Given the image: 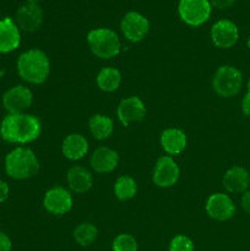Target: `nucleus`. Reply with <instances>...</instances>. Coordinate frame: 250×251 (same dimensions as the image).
Returning a JSON list of instances; mask_svg holds the SVG:
<instances>
[{
  "mask_svg": "<svg viewBox=\"0 0 250 251\" xmlns=\"http://www.w3.org/2000/svg\"><path fill=\"white\" fill-rule=\"evenodd\" d=\"M20 45V32L16 24L9 17L0 20V51L9 52Z\"/></svg>",
  "mask_w": 250,
  "mask_h": 251,
  "instance_id": "2eb2a0df",
  "label": "nucleus"
},
{
  "mask_svg": "<svg viewBox=\"0 0 250 251\" xmlns=\"http://www.w3.org/2000/svg\"><path fill=\"white\" fill-rule=\"evenodd\" d=\"M212 86L215 93L221 97H233L240 93L243 86V75L235 67L224 65L213 74Z\"/></svg>",
  "mask_w": 250,
  "mask_h": 251,
  "instance_id": "39448f33",
  "label": "nucleus"
},
{
  "mask_svg": "<svg viewBox=\"0 0 250 251\" xmlns=\"http://www.w3.org/2000/svg\"><path fill=\"white\" fill-rule=\"evenodd\" d=\"M88 48L94 56L101 59H111L121 51V42L116 32L108 28H97L88 32Z\"/></svg>",
  "mask_w": 250,
  "mask_h": 251,
  "instance_id": "20e7f679",
  "label": "nucleus"
},
{
  "mask_svg": "<svg viewBox=\"0 0 250 251\" xmlns=\"http://www.w3.org/2000/svg\"><path fill=\"white\" fill-rule=\"evenodd\" d=\"M161 144L168 154H181L186 150L187 145V137L182 129L170 126L167 128L161 136Z\"/></svg>",
  "mask_w": 250,
  "mask_h": 251,
  "instance_id": "dca6fc26",
  "label": "nucleus"
},
{
  "mask_svg": "<svg viewBox=\"0 0 250 251\" xmlns=\"http://www.w3.org/2000/svg\"><path fill=\"white\" fill-rule=\"evenodd\" d=\"M122 82V75L116 68H104L99 71L96 77V83L97 86L105 91V93H111L116 91L119 88V85Z\"/></svg>",
  "mask_w": 250,
  "mask_h": 251,
  "instance_id": "412c9836",
  "label": "nucleus"
},
{
  "mask_svg": "<svg viewBox=\"0 0 250 251\" xmlns=\"http://www.w3.org/2000/svg\"><path fill=\"white\" fill-rule=\"evenodd\" d=\"M241 203H243V208L246 213L250 214V191H246L241 198Z\"/></svg>",
  "mask_w": 250,
  "mask_h": 251,
  "instance_id": "c85d7f7f",
  "label": "nucleus"
},
{
  "mask_svg": "<svg viewBox=\"0 0 250 251\" xmlns=\"http://www.w3.org/2000/svg\"><path fill=\"white\" fill-rule=\"evenodd\" d=\"M39 170V163L36 154L28 148L13 150L6 156L5 171L9 177L14 179H27L34 176Z\"/></svg>",
  "mask_w": 250,
  "mask_h": 251,
  "instance_id": "7ed1b4c3",
  "label": "nucleus"
},
{
  "mask_svg": "<svg viewBox=\"0 0 250 251\" xmlns=\"http://www.w3.org/2000/svg\"><path fill=\"white\" fill-rule=\"evenodd\" d=\"M40 122L31 114H8L2 122V137L11 144H25L37 139Z\"/></svg>",
  "mask_w": 250,
  "mask_h": 251,
  "instance_id": "f257e3e1",
  "label": "nucleus"
},
{
  "mask_svg": "<svg viewBox=\"0 0 250 251\" xmlns=\"http://www.w3.org/2000/svg\"><path fill=\"white\" fill-rule=\"evenodd\" d=\"M212 40L216 47L220 48H230L238 42V28L229 19H221L218 24H215L212 28Z\"/></svg>",
  "mask_w": 250,
  "mask_h": 251,
  "instance_id": "9b49d317",
  "label": "nucleus"
},
{
  "mask_svg": "<svg viewBox=\"0 0 250 251\" xmlns=\"http://www.w3.org/2000/svg\"><path fill=\"white\" fill-rule=\"evenodd\" d=\"M0 187H2V196H0V201H6V198H8V193H9V188H8V185H6V182L5 180H2L0 182Z\"/></svg>",
  "mask_w": 250,
  "mask_h": 251,
  "instance_id": "c756f323",
  "label": "nucleus"
},
{
  "mask_svg": "<svg viewBox=\"0 0 250 251\" xmlns=\"http://www.w3.org/2000/svg\"><path fill=\"white\" fill-rule=\"evenodd\" d=\"M179 16L187 25L199 26L207 22L212 6L207 0H181L179 2Z\"/></svg>",
  "mask_w": 250,
  "mask_h": 251,
  "instance_id": "423d86ee",
  "label": "nucleus"
},
{
  "mask_svg": "<svg viewBox=\"0 0 250 251\" xmlns=\"http://www.w3.org/2000/svg\"><path fill=\"white\" fill-rule=\"evenodd\" d=\"M90 131L96 139H107L113 133V121L105 114H96L90 119Z\"/></svg>",
  "mask_w": 250,
  "mask_h": 251,
  "instance_id": "4be33fe9",
  "label": "nucleus"
},
{
  "mask_svg": "<svg viewBox=\"0 0 250 251\" xmlns=\"http://www.w3.org/2000/svg\"><path fill=\"white\" fill-rule=\"evenodd\" d=\"M17 73L24 80L31 83H43L50 75V60L40 50H31L20 56Z\"/></svg>",
  "mask_w": 250,
  "mask_h": 251,
  "instance_id": "f03ea898",
  "label": "nucleus"
},
{
  "mask_svg": "<svg viewBox=\"0 0 250 251\" xmlns=\"http://www.w3.org/2000/svg\"><path fill=\"white\" fill-rule=\"evenodd\" d=\"M20 28L25 31H36L42 24V8L36 2H25L17 11Z\"/></svg>",
  "mask_w": 250,
  "mask_h": 251,
  "instance_id": "4468645a",
  "label": "nucleus"
},
{
  "mask_svg": "<svg viewBox=\"0 0 250 251\" xmlns=\"http://www.w3.org/2000/svg\"><path fill=\"white\" fill-rule=\"evenodd\" d=\"M74 241L82 247H88L93 244V241L97 236V228L93 224H81L76 226V230L73 233Z\"/></svg>",
  "mask_w": 250,
  "mask_h": 251,
  "instance_id": "b1692460",
  "label": "nucleus"
},
{
  "mask_svg": "<svg viewBox=\"0 0 250 251\" xmlns=\"http://www.w3.org/2000/svg\"><path fill=\"white\" fill-rule=\"evenodd\" d=\"M179 179V168L176 162L168 156L158 159L155 171H153V182L161 188L173 187Z\"/></svg>",
  "mask_w": 250,
  "mask_h": 251,
  "instance_id": "0eeeda50",
  "label": "nucleus"
},
{
  "mask_svg": "<svg viewBox=\"0 0 250 251\" xmlns=\"http://www.w3.org/2000/svg\"><path fill=\"white\" fill-rule=\"evenodd\" d=\"M168 251H194V244L187 236H175L170 241Z\"/></svg>",
  "mask_w": 250,
  "mask_h": 251,
  "instance_id": "a878e982",
  "label": "nucleus"
},
{
  "mask_svg": "<svg viewBox=\"0 0 250 251\" xmlns=\"http://www.w3.org/2000/svg\"><path fill=\"white\" fill-rule=\"evenodd\" d=\"M119 162V156L117 152L107 148V147H101L97 148L93 156H91V167L97 171V173H110L117 167Z\"/></svg>",
  "mask_w": 250,
  "mask_h": 251,
  "instance_id": "f3484780",
  "label": "nucleus"
},
{
  "mask_svg": "<svg viewBox=\"0 0 250 251\" xmlns=\"http://www.w3.org/2000/svg\"><path fill=\"white\" fill-rule=\"evenodd\" d=\"M121 28L128 40L139 42L148 34L150 25H148V20L142 14L136 13V11H130V13L124 16Z\"/></svg>",
  "mask_w": 250,
  "mask_h": 251,
  "instance_id": "6e6552de",
  "label": "nucleus"
},
{
  "mask_svg": "<svg viewBox=\"0 0 250 251\" xmlns=\"http://www.w3.org/2000/svg\"><path fill=\"white\" fill-rule=\"evenodd\" d=\"M117 117L124 125H132L145 117V105L136 96L127 97L117 106Z\"/></svg>",
  "mask_w": 250,
  "mask_h": 251,
  "instance_id": "9d476101",
  "label": "nucleus"
},
{
  "mask_svg": "<svg viewBox=\"0 0 250 251\" xmlns=\"http://www.w3.org/2000/svg\"><path fill=\"white\" fill-rule=\"evenodd\" d=\"M62 152L70 160H79L88 152V142L81 134H70L63 140Z\"/></svg>",
  "mask_w": 250,
  "mask_h": 251,
  "instance_id": "6ab92c4d",
  "label": "nucleus"
},
{
  "mask_svg": "<svg viewBox=\"0 0 250 251\" xmlns=\"http://www.w3.org/2000/svg\"><path fill=\"white\" fill-rule=\"evenodd\" d=\"M243 113L250 116V80H249V88H247V94L243 100Z\"/></svg>",
  "mask_w": 250,
  "mask_h": 251,
  "instance_id": "cd10ccee",
  "label": "nucleus"
},
{
  "mask_svg": "<svg viewBox=\"0 0 250 251\" xmlns=\"http://www.w3.org/2000/svg\"><path fill=\"white\" fill-rule=\"evenodd\" d=\"M43 205H45V210L48 213L54 216H62L71 210L73 199L65 188H53L43 198Z\"/></svg>",
  "mask_w": 250,
  "mask_h": 251,
  "instance_id": "f8f14e48",
  "label": "nucleus"
},
{
  "mask_svg": "<svg viewBox=\"0 0 250 251\" xmlns=\"http://www.w3.org/2000/svg\"><path fill=\"white\" fill-rule=\"evenodd\" d=\"M113 251H138V244L135 241V237L128 234H121L114 239Z\"/></svg>",
  "mask_w": 250,
  "mask_h": 251,
  "instance_id": "393cba45",
  "label": "nucleus"
},
{
  "mask_svg": "<svg viewBox=\"0 0 250 251\" xmlns=\"http://www.w3.org/2000/svg\"><path fill=\"white\" fill-rule=\"evenodd\" d=\"M249 48H250V39H249Z\"/></svg>",
  "mask_w": 250,
  "mask_h": 251,
  "instance_id": "7c9ffc66",
  "label": "nucleus"
},
{
  "mask_svg": "<svg viewBox=\"0 0 250 251\" xmlns=\"http://www.w3.org/2000/svg\"><path fill=\"white\" fill-rule=\"evenodd\" d=\"M31 102L32 94L25 86H14V88L8 90L3 96V106L11 114H17L27 110Z\"/></svg>",
  "mask_w": 250,
  "mask_h": 251,
  "instance_id": "ddd939ff",
  "label": "nucleus"
},
{
  "mask_svg": "<svg viewBox=\"0 0 250 251\" xmlns=\"http://www.w3.org/2000/svg\"><path fill=\"white\" fill-rule=\"evenodd\" d=\"M235 203L227 194H212L205 203V211L215 221H227L235 214Z\"/></svg>",
  "mask_w": 250,
  "mask_h": 251,
  "instance_id": "1a4fd4ad",
  "label": "nucleus"
},
{
  "mask_svg": "<svg viewBox=\"0 0 250 251\" xmlns=\"http://www.w3.org/2000/svg\"><path fill=\"white\" fill-rule=\"evenodd\" d=\"M70 188L76 193H86L93 185L91 174L82 167H74L67 173Z\"/></svg>",
  "mask_w": 250,
  "mask_h": 251,
  "instance_id": "aec40b11",
  "label": "nucleus"
},
{
  "mask_svg": "<svg viewBox=\"0 0 250 251\" xmlns=\"http://www.w3.org/2000/svg\"><path fill=\"white\" fill-rule=\"evenodd\" d=\"M136 188L138 185L135 179H132L130 176H122L114 183V196L119 201H130L132 198H135Z\"/></svg>",
  "mask_w": 250,
  "mask_h": 251,
  "instance_id": "5701e85b",
  "label": "nucleus"
},
{
  "mask_svg": "<svg viewBox=\"0 0 250 251\" xmlns=\"http://www.w3.org/2000/svg\"><path fill=\"white\" fill-rule=\"evenodd\" d=\"M224 187L232 191V193H241L246 191L249 183H250V176L243 167H233L224 174Z\"/></svg>",
  "mask_w": 250,
  "mask_h": 251,
  "instance_id": "a211bd4d",
  "label": "nucleus"
},
{
  "mask_svg": "<svg viewBox=\"0 0 250 251\" xmlns=\"http://www.w3.org/2000/svg\"><path fill=\"white\" fill-rule=\"evenodd\" d=\"M0 251H11V241L5 233L0 234Z\"/></svg>",
  "mask_w": 250,
  "mask_h": 251,
  "instance_id": "bb28decb",
  "label": "nucleus"
}]
</instances>
